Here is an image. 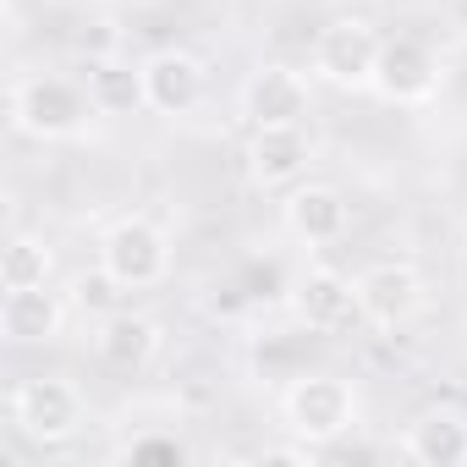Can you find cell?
<instances>
[{"instance_id": "6da1fadb", "label": "cell", "mask_w": 467, "mask_h": 467, "mask_svg": "<svg viewBox=\"0 0 467 467\" xmlns=\"http://www.w3.org/2000/svg\"><path fill=\"white\" fill-rule=\"evenodd\" d=\"M94 116H99V105L72 78H56V72L12 78V127L39 143H83Z\"/></svg>"}, {"instance_id": "7a4b0ae2", "label": "cell", "mask_w": 467, "mask_h": 467, "mask_svg": "<svg viewBox=\"0 0 467 467\" xmlns=\"http://www.w3.org/2000/svg\"><path fill=\"white\" fill-rule=\"evenodd\" d=\"M281 423L292 429V440H308L314 451H325V445L347 440L363 423V390L347 374H330V368L297 374L281 390Z\"/></svg>"}, {"instance_id": "3957f363", "label": "cell", "mask_w": 467, "mask_h": 467, "mask_svg": "<svg viewBox=\"0 0 467 467\" xmlns=\"http://www.w3.org/2000/svg\"><path fill=\"white\" fill-rule=\"evenodd\" d=\"M99 270L116 281V292H149L171 275V237L149 214H121L99 237Z\"/></svg>"}, {"instance_id": "277c9868", "label": "cell", "mask_w": 467, "mask_h": 467, "mask_svg": "<svg viewBox=\"0 0 467 467\" xmlns=\"http://www.w3.org/2000/svg\"><path fill=\"white\" fill-rule=\"evenodd\" d=\"M6 412H12V429L23 440H34V445H67V440H78V429L88 418V401H83V390L72 379L34 374V379L12 385Z\"/></svg>"}, {"instance_id": "5b68a950", "label": "cell", "mask_w": 467, "mask_h": 467, "mask_svg": "<svg viewBox=\"0 0 467 467\" xmlns=\"http://www.w3.org/2000/svg\"><path fill=\"white\" fill-rule=\"evenodd\" d=\"M379 34L368 17H336L314 39V78L341 88V94H374V67H379Z\"/></svg>"}, {"instance_id": "8992f818", "label": "cell", "mask_w": 467, "mask_h": 467, "mask_svg": "<svg viewBox=\"0 0 467 467\" xmlns=\"http://www.w3.org/2000/svg\"><path fill=\"white\" fill-rule=\"evenodd\" d=\"M358 314H363V325H374V330H407L423 308H429V286H423V275L407 265V259H379V265H368L358 281Z\"/></svg>"}, {"instance_id": "52a82bcc", "label": "cell", "mask_w": 467, "mask_h": 467, "mask_svg": "<svg viewBox=\"0 0 467 467\" xmlns=\"http://www.w3.org/2000/svg\"><path fill=\"white\" fill-rule=\"evenodd\" d=\"M445 83V61L423 45V39H385L379 45V67H374V94L385 105H429Z\"/></svg>"}, {"instance_id": "ba28073f", "label": "cell", "mask_w": 467, "mask_h": 467, "mask_svg": "<svg viewBox=\"0 0 467 467\" xmlns=\"http://www.w3.org/2000/svg\"><path fill=\"white\" fill-rule=\"evenodd\" d=\"M248 127H297L308 110H314V94H308V78L297 67H281V61H265L248 72L243 94H237Z\"/></svg>"}, {"instance_id": "9c48e42d", "label": "cell", "mask_w": 467, "mask_h": 467, "mask_svg": "<svg viewBox=\"0 0 467 467\" xmlns=\"http://www.w3.org/2000/svg\"><path fill=\"white\" fill-rule=\"evenodd\" d=\"M243 160H248L254 187H265V192H292L297 182H308L314 138L303 132V121H297V127H254Z\"/></svg>"}, {"instance_id": "30bf717a", "label": "cell", "mask_w": 467, "mask_h": 467, "mask_svg": "<svg viewBox=\"0 0 467 467\" xmlns=\"http://www.w3.org/2000/svg\"><path fill=\"white\" fill-rule=\"evenodd\" d=\"M281 225L303 248H336L352 231V203L330 182H297L286 192V203H281Z\"/></svg>"}, {"instance_id": "8fae6325", "label": "cell", "mask_w": 467, "mask_h": 467, "mask_svg": "<svg viewBox=\"0 0 467 467\" xmlns=\"http://www.w3.org/2000/svg\"><path fill=\"white\" fill-rule=\"evenodd\" d=\"M143 72V110L154 116H187L203 105V61L192 50H154L138 61Z\"/></svg>"}, {"instance_id": "7c38bea8", "label": "cell", "mask_w": 467, "mask_h": 467, "mask_svg": "<svg viewBox=\"0 0 467 467\" xmlns=\"http://www.w3.org/2000/svg\"><path fill=\"white\" fill-rule=\"evenodd\" d=\"M165 347V330L149 319V314H132V308H116L94 325V352L105 368L116 374H143Z\"/></svg>"}, {"instance_id": "4fadbf2b", "label": "cell", "mask_w": 467, "mask_h": 467, "mask_svg": "<svg viewBox=\"0 0 467 467\" xmlns=\"http://www.w3.org/2000/svg\"><path fill=\"white\" fill-rule=\"evenodd\" d=\"M61 325H67V303L50 286H12L6 297H0V336H6L12 347L61 341Z\"/></svg>"}, {"instance_id": "5bb4252c", "label": "cell", "mask_w": 467, "mask_h": 467, "mask_svg": "<svg viewBox=\"0 0 467 467\" xmlns=\"http://www.w3.org/2000/svg\"><path fill=\"white\" fill-rule=\"evenodd\" d=\"M292 308H297V319H303L314 336H336V330H347L352 319H363V314H358V286H352L347 275L325 270V265L297 281Z\"/></svg>"}, {"instance_id": "9a60e30c", "label": "cell", "mask_w": 467, "mask_h": 467, "mask_svg": "<svg viewBox=\"0 0 467 467\" xmlns=\"http://www.w3.org/2000/svg\"><path fill=\"white\" fill-rule=\"evenodd\" d=\"M401 456L418 467H462L467 462V418L451 407L418 412L401 434Z\"/></svg>"}, {"instance_id": "2e32d148", "label": "cell", "mask_w": 467, "mask_h": 467, "mask_svg": "<svg viewBox=\"0 0 467 467\" xmlns=\"http://www.w3.org/2000/svg\"><path fill=\"white\" fill-rule=\"evenodd\" d=\"M88 99L99 105V116H132L143 105V72L127 67V61H88V78H83Z\"/></svg>"}, {"instance_id": "e0dca14e", "label": "cell", "mask_w": 467, "mask_h": 467, "mask_svg": "<svg viewBox=\"0 0 467 467\" xmlns=\"http://www.w3.org/2000/svg\"><path fill=\"white\" fill-rule=\"evenodd\" d=\"M50 270H56V259H50V248L39 243V237H28V231H17V237L6 243V254H0V286H50Z\"/></svg>"}, {"instance_id": "ac0fdd59", "label": "cell", "mask_w": 467, "mask_h": 467, "mask_svg": "<svg viewBox=\"0 0 467 467\" xmlns=\"http://www.w3.org/2000/svg\"><path fill=\"white\" fill-rule=\"evenodd\" d=\"M116 456H121V462H165V467H176V462H187V445H182L176 423H154V429L127 434V440L116 445Z\"/></svg>"}, {"instance_id": "d6986e66", "label": "cell", "mask_w": 467, "mask_h": 467, "mask_svg": "<svg viewBox=\"0 0 467 467\" xmlns=\"http://www.w3.org/2000/svg\"><path fill=\"white\" fill-rule=\"evenodd\" d=\"M116 6H132V12H143V6H160V0H116Z\"/></svg>"}, {"instance_id": "ffe728a7", "label": "cell", "mask_w": 467, "mask_h": 467, "mask_svg": "<svg viewBox=\"0 0 467 467\" xmlns=\"http://www.w3.org/2000/svg\"><path fill=\"white\" fill-rule=\"evenodd\" d=\"M462 231H467V220H462Z\"/></svg>"}]
</instances>
